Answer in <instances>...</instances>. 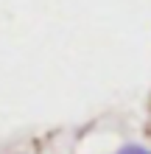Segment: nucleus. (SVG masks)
I'll list each match as a JSON object with an SVG mask.
<instances>
[{
    "label": "nucleus",
    "instance_id": "obj_1",
    "mask_svg": "<svg viewBox=\"0 0 151 154\" xmlns=\"http://www.w3.org/2000/svg\"><path fill=\"white\" fill-rule=\"evenodd\" d=\"M112 154H151V149L140 146V143H126V146H120L118 151H112Z\"/></svg>",
    "mask_w": 151,
    "mask_h": 154
}]
</instances>
